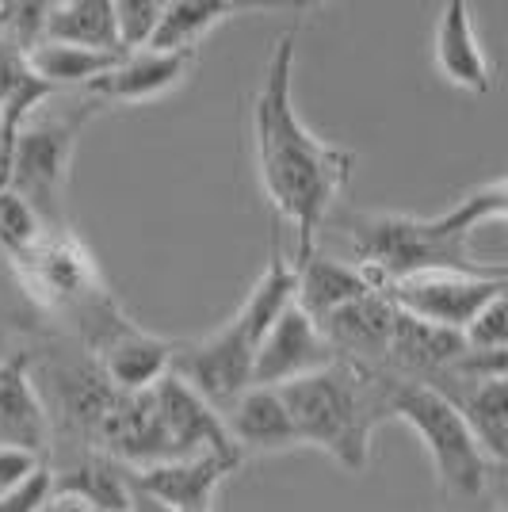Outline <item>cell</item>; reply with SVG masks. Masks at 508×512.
Wrapping results in <instances>:
<instances>
[{"label": "cell", "instance_id": "cell-27", "mask_svg": "<svg viewBox=\"0 0 508 512\" xmlns=\"http://www.w3.org/2000/svg\"><path fill=\"white\" fill-rule=\"evenodd\" d=\"M50 501H54V474H50V463H43L12 490L0 493V512H46Z\"/></svg>", "mask_w": 508, "mask_h": 512}, {"label": "cell", "instance_id": "cell-1", "mask_svg": "<svg viewBox=\"0 0 508 512\" xmlns=\"http://www.w3.org/2000/svg\"><path fill=\"white\" fill-rule=\"evenodd\" d=\"M295 46L298 31H283L264 62L260 85L249 104V142L260 192L276 218L295 234L291 260L318 249L325 222L348 192L356 153L318 138L302 123L295 104Z\"/></svg>", "mask_w": 508, "mask_h": 512}, {"label": "cell", "instance_id": "cell-11", "mask_svg": "<svg viewBox=\"0 0 508 512\" xmlns=\"http://www.w3.org/2000/svg\"><path fill=\"white\" fill-rule=\"evenodd\" d=\"M176 344L180 341L161 337V333H149L138 321L127 318L119 329H111L88 356L100 363L104 379L119 394H142V390H149V386L161 383L169 375Z\"/></svg>", "mask_w": 508, "mask_h": 512}, {"label": "cell", "instance_id": "cell-12", "mask_svg": "<svg viewBox=\"0 0 508 512\" xmlns=\"http://www.w3.org/2000/svg\"><path fill=\"white\" fill-rule=\"evenodd\" d=\"M436 394H444L451 409L463 417L470 436L482 444L493 463H508V379L505 375H466L447 371L432 383Z\"/></svg>", "mask_w": 508, "mask_h": 512}, {"label": "cell", "instance_id": "cell-9", "mask_svg": "<svg viewBox=\"0 0 508 512\" xmlns=\"http://www.w3.org/2000/svg\"><path fill=\"white\" fill-rule=\"evenodd\" d=\"M199 62V54H172V50H134L123 54L119 62L107 69L104 77H96L85 88L92 100H100L104 107H142L157 104L172 96L176 88L188 85L191 69Z\"/></svg>", "mask_w": 508, "mask_h": 512}, {"label": "cell", "instance_id": "cell-26", "mask_svg": "<svg viewBox=\"0 0 508 512\" xmlns=\"http://www.w3.org/2000/svg\"><path fill=\"white\" fill-rule=\"evenodd\" d=\"M463 341L470 352H508V310L505 295H497L493 302H486L474 321L463 329Z\"/></svg>", "mask_w": 508, "mask_h": 512}, {"label": "cell", "instance_id": "cell-30", "mask_svg": "<svg viewBox=\"0 0 508 512\" xmlns=\"http://www.w3.org/2000/svg\"><path fill=\"white\" fill-rule=\"evenodd\" d=\"M8 184V153H4V138H0V188Z\"/></svg>", "mask_w": 508, "mask_h": 512}, {"label": "cell", "instance_id": "cell-15", "mask_svg": "<svg viewBox=\"0 0 508 512\" xmlns=\"http://www.w3.org/2000/svg\"><path fill=\"white\" fill-rule=\"evenodd\" d=\"M0 444L31 455H50V417L35 386L27 348L0 352Z\"/></svg>", "mask_w": 508, "mask_h": 512}, {"label": "cell", "instance_id": "cell-24", "mask_svg": "<svg viewBox=\"0 0 508 512\" xmlns=\"http://www.w3.org/2000/svg\"><path fill=\"white\" fill-rule=\"evenodd\" d=\"M46 230L50 226L39 218V211L27 199H20L8 188H0V260L4 264H12L23 253H31L43 241Z\"/></svg>", "mask_w": 508, "mask_h": 512}, {"label": "cell", "instance_id": "cell-20", "mask_svg": "<svg viewBox=\"0 0 508 512\" xmlns=\"http://www.w3.org/2000/svg\"><path fill=\"white\" fill-rule=\"evenodd\" d=\"M245 12H249L245 4H230V0H165V12H161L149 50L199 54V46L211 31L245 16Z\"/></svg>", "mask_w": 508, "mask_h": 512}, {"label": "cell", "instance_id": "cell-21", "mask_svg": "<svg viewBox=\"0 0 508 512\" xmlns=\"http://www.w3.org/2000/svg\"><path fill=\"white\" fill-rule=\"evenodd\" d=\"M50 96H58V92L31 73L27 50H20L8 35H0V138H4V153H12V138L23 127V119L39 104H46Z\"/></svg>", "mask_w": 508, "mask_h": 512}, {"label": "cell", "instance_id": "cell-8", "mask_svg": "<svg viewBox=\"0 0 508 512\" xmlns=\"http://www.w3.org/2000/svg\"><path fill=\"white\" fill-rule=\"evenodd\" d=\"M149 390H153V402H157V413H161V428H165L172 459L222 455V459H230L237 467L245 463L237 455V448H233L222 413L207 398H199L184 379H176L169 371L161 383H153Z\"/></svg>", "mask_w": 508, "mask_h": 512}, {"label": "cell", "instance_id": "cell-2", "mask_svg": "<svg viewBox=\"0 0 508 512\" xmlns=\"http://www.w3.org/2000/svg\"><path fill=\"white\" fill-rule=\"evenodd\" d=\"M386 390H390L386 371L333 360L306 379L279 386V398L295 421L298 448L321 451L344 474L360 478L371 467L375 428L390 421Z\"/></svg>", "mask_w": 508, "mask_h": 512}, {"label": "cell", "instance_id": "cell-28", "mask_svg": "<svg viewBox=\"0 0 508 512\" xmlns=\"http://www.w3.org/2000/svg\"><path fill=\"white\" fill-rule=\"evenodd\" d=\"M20 310L23 314H35L31 302L23 299V291L16 287V279H12V272H8V264L0 260V329H16V325H20V333H35V325L20 321Z\"/></svg>", "mask_w": 508, "mask_h": 512}, {"label": "cell", "instance_id": "cell-16", "mask_svg": "<svg viewBox=\"0 0 508 512\" xmlns=\"http://www.w3.org/2000/svg\"><path fill=\"white\" fill-rule=\"evenodd\" d=\"M222 421L241 459H268L298 448L295 421L272 386H249L237 394L230 409H222Z\"/></svg>", "mask_w": 508, "mask_h": 512}, {"label": "cell", "instance_id": "cell-14", "mask_svg": "<svg viewBox=\"0 0 508 512\" xmlns=\"http://www.w3.org/2000/svg\"><path fill=\"white\" fill-rule=\"evenodd\" d=\"M432 62L440 81L470 96H489L493 92V62H489L482 35L474 27V16L463 0H447L436 20V35H432Z\"/></svg>", "mask_w": 508, "mask_h": 512}, {"label": "cell", "instance_id": "cell-19", "mask_svg": "<svg viewBox=\"0 0 508 512\" xmlns=\"http://www.w3.org/2000/svg\"><path fill=\"white\" fill-rule=\"evenodd\" d=\"M54 497H73L92 512H130V478L127 467L111 463L100 451L69 455L50 463Z\"/></svg>", "mask_w": 508, "mask_h": 512}, {"label": "cell", "instance_id": "cell-22", "mask_svg": "<svg viewBox=\"0 0 508 512\" xmlns=\"http://www.w3.org/2000/svg\"><path fill=\"white\" fill-rule=\"evenodd\" d=\"M43 43H69L123 58L119 39H115L111 0H54Z\"/></svg>", "mask_w": 508, "mask_h": 512}, {"label": "cell", "instance_id": "cell-17", "mask_svg": "<svg viewBox=\"0 0 508 512\" xmlns=\"http://www.w3.org/2000/svg\"><path fill=\"white\" fill-rule=\"evenodd\" d=\"M394 314H398L394 302L386 299L382 291H371V295L333 310L318 325L337 360L367 367V371H382L386 348H390V329H394Z\"/></svg>", "mask_w": 508, "mask_h": 512}, {"label": "cell", "instance_id": "cell-18", "mask_svg": "<svg viewBox=\"0 0 508 512\" xmlns=\"http://www.w3.org/2000/svg\"><path fill=\"white\" fill-rule=\"evenodd\" d=\"M371 291H379V287L348 256H329L314 249L302 260H295V306L314 321H325L333 310L363 299Z\"/></svg>", "mask_w": 508, "mask_h": 512}, {"label": "cell", "instance_id": "cell-25", "mask_svg": "<svg viewBox=\"0 0 508 512\" xmlns=\"http://www.w3.org/2000/svg\"><path fill=\"white\" fill-rule=\"evenodd\" d=\"M165 0H111V16H115V39L123 54L146 50L153 43V31L161 23Z\"/></svg>", "mask_w": 508, "mask_h": 512}, {"label": "cell", "instance_id": "cell-6", "mask_svg": "<svg viewBox=\"0 0 508 512\" xmlns=\"http://www.w3.org/2000/svg\"><path fill=\"white\" fill-rule=\"evenodd\" d=\"M253 352L256 333L249 329V321L233 310V318H226L207 337L176 344L169 371L222 413V409H230L237 394H245L253 386Z\"/></svg>", "mask_w": 508, "mask_h": 512}, {"label": "cell", "instance_id": "cell-5", "mask_svg": "<svg viewBox=\"0 0 508 512\" xmlns=\"http://www.w3.org/2000/svg\"><path fill=\"white\" fill-rule=\"evenodd\" d=\"M505 268H421L382 287V295L409 318L463 333L474 314L505 295Z\"/></svg>", "mask_w": 508, "mask_h": 512}, {"label": "cell", "instance_id": "cell-4", "mask_svg": "<svg viewBox=\"0 0 508 512\" xmlns=\"http://www.w3.org/2000/svg\"><path fill=\"white\" fill-rule=\"evenodd\" d=\"M104 111L100 100L88 92H58L39 104L12 138L8 153V192L27 199L50 230H62L65 222V192L73 176V153L81 130Z\"/></svg>", "mask_w": 508, "mask_h": 512}, {"label": "cell", "instance_id": "cell-29", "mask_svg": "<svg viewBox=\"0 0 508 512\" xmlns=\"http://www.w3.org/2000/svg\"><path fill=\"white\" fill-rule=\"evenodd\" d=\"M43 463H46L43 455H31V451H23V448L0 444V493L12 490L16 482H23L31 470H39Z\"/></svg>", "mask_w": 508, "mask_h": 512}, {"label": "cell", "instance_id": "cell-13", "mask_svg": "<svg viewBox=\"0 0 508 512\" xmlns=\"http://www.w3.org/2000/svg\"><path fill=\"white\" fill-rule=\"evenodd\" d=\"M466 352L470 348H466L463 333L428 325V321H417L398 310L394 314V329H390V348H386L382 371L394 375V379H405V383L432 386L436 379H444Z\"/></svg>", "mask_w": 508, "mask_h": 512}, {"label": "cell", "instance_id": "cell-3", "mask_svg": "<svg viewBox=\"0 0 508 512\" xmlns=\"http://www.w3.org/2000/svg\"><path fill=\"white\" fill-rule=\"evenodd\" d=\"M386 406L390 421H402L421 440L440 512H505V467L482 451L444 394L390 375Z\"/></svg>", "mask_w": 508, "mask_h": 512}, {"label": "cell", "instance_id": "cell-10", "mask_svg": "<svg viewBox=\"0 0 508 512\" xmlns=\"http://www.w3.org/2000/svg\"><path fill=\"white\" fill-rule=\"evenodd\" d=\"M237 463L222 455H188V459H169L142 470H127L130 493L146 497L153 505L169 512H211L214 493L230 478Z\"/></svg>", "mask_w": 508, "mask_h": 512}, {"label": "cell", "instance_id": "cell-23", "mask_svg": "<svg viewBox=\"0 0 508 512\" xmlns=\"http://www.w3.org/2000/svg\"><path fill=\"white\" fill-rule=\"evenodd\" d=\"M119 62L115 54L104 50H85V46L69 43H39L27 50V65L31 73L50 85L54 92H85L96 77H104L111 65Z\"/></svg>", "mask_w": 508, "mask_h": 512}, {"label": "cell", "instance_id": "cell-7", "mask_svg": "<svg viewBox=\"0 0 508 512\" xmlns=\"http://www.w3.org/2000/svg\"><path fill=\"white\" fill-rule=\"evenodd\" d=\"M337 360L333 348L325 341L321 325L310 314H302L295 302L279 314L268 333L260 337L253 352V386H279L295 383V379H306L321 367Z\"/></svg>", "mask_w": 508, "mask_h": 512}]
</instances>
